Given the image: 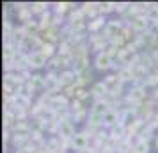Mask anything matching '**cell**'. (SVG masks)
Masks as SVG:
<instances>
[{
    "label": "cell",
    "mask_w": 158,
    "mask_h": 153,
    "mask_svg": "<svg viewBox=\"0 0 158 153\" xmlns=\"http://www.w3.org/2000/svg\"><path fill=\"white\" fill-rule=\"evenodd\" d=\"M69 7V4H66V2H62V4H57V7H55V11L57 13H64L66 9Z\"/></svg>",
    "instance_id": "ffe728a7"
},
{
    "label": "cell",
    "mask_w": 158,
    "mask_h": 153,
    "mask_svg": "<svg viewBox=\"0 0 158 153\" xmlns=\"http://www.w3.org/2000/svg\"><path fill=\"white\" fill-rule=\"evenodd\" d=\"M57 153H66V151H62V150H60V151H57Z\"/></svg>",
    "instance_id": "603a6c76"
},
{
    "label": "cell",
    "mask_w": 158,
    "mask_h": 153,
    "mask_svg": "<svg viewBox=\"0 0 158 153\" xmlns=\"http://www.w3.org/2000/svg\"><path fill=\"white\" fill-rule=\"evenodd\" d=\"M144 98H146V91H144V87H140V86L131 87L128 91V95H126V100H128L130 103H139V105L144 102Z\"/></svg>",
    "instance_id": "277c9868"
},
{
    "label": "cell",
    "mask_w": 158,
    "mask_h": 153,
    "mask_svg": "<svg viewBox=\"0 0 158 153\" xmlns=\"http://www.w3.org/2000/svg\"><path fill=\"white\" fill-rule=\"evenodd\" d=\"M105 45H107V39L100 34H93L91 36V46L94 50H105Z\"/></svg>",
    "instance_id": "8fae6325"
},
{
    "label": "cell",
    "mask_w": 158,
    "mask_h": 153,
    "mask_svg": "<svg viewBox=\"0 0 158 153\" xmlns=\"http://www.w3.org/2000/svg\"><path fill=\"white\" fill-rule=\"evenodd\" d=\"M149 27V22H148V18L146 16H135L133 20H131V29L137 30V32H142V30H146Z\"/></svg>",
    "instance_id": "9c48e42d"
},
{
    "label": "cell",
    "mask_w": 158,
    "mask_h": 153,
    "mask_svg": "<svg viewBox=\"0 0 158 153\" xmlns=\"http://www.w3.org/2000/svg\"><path fill=\"white\" fill-rule=\"evenodd\" d=\"M89 95H91V93H87L84 87H78V89H77V93H75V100H80V102H84L85 98H89Z\"/></svg>",
    "instance_id": "e0dca14e"
},
{
    "label": "cell",
    "mask_w": 158,
    "mask_h": 153,
    "mask_svg": "<svg viewBox=\"0 0 158 153\" xmlns=\"http://www.w3.org/2000/svg\"><path fill=\"white\" fill-rule=\"evenodd\" d=\"M57 132H59V137L66 139V141H71V139L75 137V134H77V132H75V125H73L68 117L59 121V130Z\"/></svg>",
    "instance_id": "6da1fadb"
},
{
    "label": "cell",
    "mask_w": 158,
    "mask_h": 153,
    "mask_svg": "<svg viewBox=\"0 0 158 153\" xmlns=\"http://www.w3.org/2000/svg\"><path fill=\"white\" fill-rule=\"evenodd\" d=\"M59 80H60V86L62 87H68L77 82V73L75 71H69V70H64V71L59 73Z\"/></svg>",
    "instance_id": "52a82bcc"
},
{
    "label": "cell",
    "mask_w": 158,
    "mask_h": 153,
    "mask_svg": "<svg viewBox=\"0 0 158 153\" xmlns=\"http://www.w3.org/2000/svg\"><path fill=\"white\" fill-rule=\"evenodd\" d=\"M77 153H96V150H94L93 146H89V148H85V150H80V151Z\"/></svg>",
    "instance_id": "44dd1931"
},
{
    "label": "cell",
    "mask_w": 158,
    "mask_h": 153,
    "mask_svg": "<svg viewBox=\"0 0 158 153\" xmlns=\"http://www.w3.org/2000/svg\"><path fill=\"white\" fill-rule=\"evenodd\" d=\"M124 29L121 25V22H117V20H110V22H107V25H105V36L107 37H115L117 34H121V30Z\"/></svg>",
    "instance_id": "8992f818"
},
{
    "label": "cell",
    "mask_w": 158,
    "mask_h": 153,
    "mask_svg": "<svg viewBox=\"0 0 158 153\" xmlns=\"http://www.w3.org/2000/svg\"><path fill=\"white\" fill-rule=\"evenodd\" d=\"M103 25H105V20H103L101 16H100V18H94L93 22L89 23V30H91L93 34H96V32H98V30H100Z\"/></svg>",
    "instance_id": "9a60e30c"
},
{
    "label": "cell",
    "mask_w": 158,
    "mask_h": 153,
    "mask_svg": "<svg viewBox=\"0 0 158 153\" xmlns=\"http://www.w3.org/2000/svg\"><path fill=\"white\" fill-rule=\"evenodd\" d=\"M156 148H158V137H156Z\"/></svg>",
    "instance_id": "cb8c5ba5"
},
{
    "label": "cell",
    "mask_w": 158,
    "mask_h": 153,
    "mask_svg": "<svg viewBox=\"0 0 158 153\" xmlns=\"http://www.w3.org/2000/svg\"><path fill=\"white\" fill-rule=\"evenodd\" d=\"M119 121H121V117H119V114H117L114 109H110L107 114L103 116V125H105V126H110V128H114L115 125H119Z\"/></svg>",
    "instance_id": "ba28073f"
},
{
    "label": "cell",
    "mask_w": 158,
    "mask_h": 153,
    "mask_svg": "<svg viewBox=\"0 0 158 153\" xmlns=\"http://www.w3.org/2000/svg\"><path fill=\"white\" fill-rule=\"evenodd\" d=\"M82 13L89 16H96L100 13V4H84L82 6Z\"/></svg>",
    "instance_id": "4fadbf2b"
},
{
    "label": "cell",
    "mask_w": 158,
    "mask_h": 153,
    "mask_svg": "<svg viewBox=\"0 0 158 153\" xmlns=\"http://www.w3.org/2000/svg\"><path fill=\"white\" fill-rule=\"evenodd\" d=\"M44 7H46V4L44 2H36V4H32V13H43L44 15Z\"/></svg>",
    "instance_id": "ac0fdd59"
},
{
    "label": "cell",
    "mask_w": 158,
    "mask_h": 153,
    "mask_svg": "<svg viewBox=\"0 0 158 153\" xmlns=\"http://www.w3.org/2000/svg\"><path fill=\"white\" fill-rule=\"evenodd\" d=\"M39 52H41V53H43V55H44L46 59H50L52 55L55 53V50H53V43H46V41H44V43L41 45Z\"/></svg>",
    "instance_id": "5bb4252c"
},
{
    "label": "cell",
    "mask_w": 158,
    "mask_h": 153,
    "mask_svg": "<svg viewBox=\"0 0 158 153\" xmlns=\"http://www.w3.org/2000/svg\"><path fill=\"white\" fill-rule=\"evenodd\" d=\"M57 37H59V32H57V27H55V25L44 32V41H46V43H53Z\"/></svg>",
    "instance_id": "2e32d148"
},
{
    "label": "cell",
    "mask_w": 158,
    "mask_h": 153,
    "mask_svg": "<svg viewBox=\"0 0 158 153\" xmlns=\"http://www.w3.org/2000/svg\"><path fill=\"white\" fill-rule=\"evenodd\" d=\"M131 153H149V142L144 141V139H139L135 144L131 146Z\"/></svg>",
    "instance_id": "7c38bea8"
},
{
    "label": "cell",
    "mask_w": 158,
    "mask_h": 153,
    "mask_svg": "<svg viewBox=\"0 0 158 153\" xmlns=\"http://www.w3.org/2000/svg\"><path fill=\"white\" fill-rule=\"evenodd\" d=\"M94 66L98 68V70H108L110 66H112V57L108 55L107 52H98L96 53V57H94Z\"/></svg>",
    "instance_id": "5b68a950"
},
{
    "label": "cell",
    "mask_w": 158,
    "mask_h": 153,
    "mask_svg": "<svg viewBox=\"0 0 158 153\" xmlns=\"http://www.w3.org/2000/svg\"><path fill=\"white\" fill-rule=\"evenodd\" d=\"M101 153H115V151H114V148H112V146H105V148L101 150Z\"/></svg>",
    "instance_id": "7402d4cb"
},
{
    "label": "cell",
    "mask_w": 158,
    "mask_h": 153,
    "mask_svg": "<svg viewBox=\"0 0 158 153\" xmlns=\"http://www.w3.org/2000/svg\"><path fill=\"white\" fill-rule=\"evenodd\" d=\"M27 84L34 91V89H39V87H46V79L41 77V75H32V77H29V82Z\"/></svg>",
    "instance_id": "30bf717a"
},
{
    "label": "cell",
    "mask_w": 158,
    "mask_h": 153,
    "mask_svg": "<svg viewBox=\"0 0 158 153\" xmlns=\"http://www.w3.org/2000/svg\"><path fill=\"white\" fill-rule=\"evenodd\" d=\"M27 57H29V66L34 68V70H39V68H44V66H46V57H44L39 50L30 52Z\"/></svg>",
    "instance_id": "3957f363"
},
{
    "label": "cell",
    "mask_w": 158,
    "mask_h": 153,
    "mask_svg": "<svg viewBox=\"0 0 158 153\" xmlns=\"http://www.w3.org/2000/svg\"><path fill=\"white\" fill-rule=\"evenodd\" d=\"M89 139H91V135L87 132H77L75 137L71 139V146L75 150H78V151L85 150V148H89Z\"/></svg>",
    "instance_id": "7a4b0ae2"
},
{
    "label": "cell",
    "mask_w": 158,
    "mask_h": 153,
    "mask_svg": "<svg viewBox=\"0 0 158 153\" xmlns=\"http://www.w3.org/2000/svg\"><path fill=\"white\" fill-rule=\"evenodd\" d=\"M115 4H110V2H105V4H100V13H110L114 11Z\"/></svg>",
    "instance_id": "d6986e66"
}]
</instances>
